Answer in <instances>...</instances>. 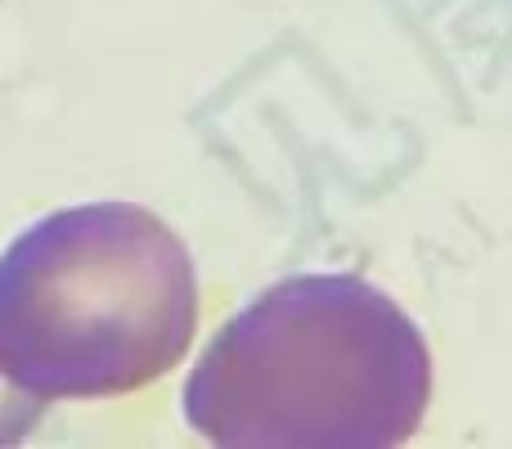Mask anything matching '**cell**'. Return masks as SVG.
Instances as JSON below:
<instances>
[{"label": "cell", "instance_id": "cell-2", "mask_svg": "<svg viewBox=\"0 0 512 449\" xmlns=\"http://www.w3.org/2000/svg\"><path fill=\"white\" fill-rule=\"evenodd\" d=\"M432 400V346L355 274H292L252 297L198 355L185 418L239 449L405 445Z\"/></svg>", "mask_w": 512, "mask_h": 449}, {"label": "cell", "instance_id": "cell-1", "mask_svg": "<svg viewBox=\"0 0 512 449\" xmlns=\"http://www.w3.org/2000/svg\"><path fill=\"white\" fill-rule=\"evenodd\" d=\"M198 333V274L135 203L41 216L0 252V445L59 400H113L171 373Z\"/></svg>", "mask_w": 512, "mask_h": 449}]
</instances>
